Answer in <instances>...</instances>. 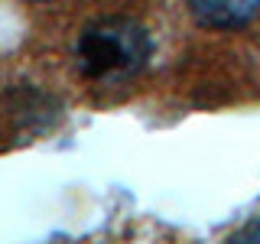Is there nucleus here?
<instances>
[{"label": "nucleus", "mask_w": 260, "mask_h": 244, "mask_svg": "<svg viewBox=\"0 0 260 244\" xmlns=\"http://www.w3.org/2000/svg\"><path fill=\"white\" fill-rule=\"evenodd\" d=\"M36 4H46V0H36Z\"/></svg>", "instance_id": "7ed1b4c3"}, {"label": "nucleus", "mask_w": 260, "mask_h": 244, "mask_svg": "<svg viewBox=\"0 0 260 244\" xmlns=\"http://www.w3.org/2000/svg\"><path fill=\"white\" fill-rule=\"evenodd\" d=\"M153 59V36L134 16H98L78 33L75 65L81 78L98 85H124L137 78Z\"/></svg>", "instance_id": "f257e3e1"}, {"label": "nucleus", "mask_w": 260, "mask_h": 244, "mask_svg": "<svg viewBox=\"0 0 260 244\" xmlns=\"http://www.w3.org/2000/svg\"><path fill=\"white\" fill-rule=\"evenodd\" d=\"M192 20L202 29L241 33L260 20V0H185Z\"/></svg>", "instance_id": "f03ea898"}]
</instances>
